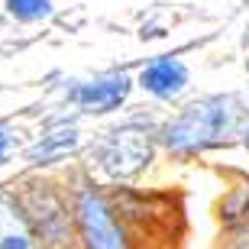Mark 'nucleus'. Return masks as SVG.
<instances>
[{
  "label": "nucleus",
  "instance_id": "1",
  "mask_svg": "<svg viewBox=\"0 0 249 249\" xmlns=\"http://www.w3.org/2000/svg\"><path fill=\"white\" fill-rule=\"evenodd\" d=\"M240 126V104L233 97H204L188 104L162 126V142L175 156H194L213 146H227Z\"/></svg>",
  "mask_w": 249,
  "mask_h": 249
},
{
  "label": "nucleus",
  "instance_id": "2",
  "mask_svg": "<svg viewBox=\"0 0 249 249\" xmlns=\"http://www.w3.org/2000/svg\"><path fill=\"white\" fill-rule=\"evenodd\" d=\"M13 197H17L19 211L26 213V220L42 249H81L78 223H74V207L58 194L55 185H49V181H26Z\"/></svg>",
  "mask_w": 249,
  "mask_h": 249
},
{
  "label": "nucleus",
  "instance_id": "3",
  "mask_svg": "<svg viewBox=\"0 0 249 249\" xmlns=\"http://www.w3.org/2000/svg\"><path fill=\"white\" fill-rule=\"evenodd\" d=\"M71 207L81 249H133V236H129L126 223L101 188L81 185L71 197Z\"/></svg>",
  "mask_w": 249,
  "mask_h": 249
},
{
  "label": "nucleus",
  "instance_id": "4",
  "mask_svg": "<svg viewBox=\"0 0 249 249\" xmlns=\"http://www.w3.org/2000/svg\"><path fill=\"white\" fill-rule=\"evenodd\" d=\"M156 142L142 126H120L104 133L91 146L94 165L101 168L110 181H129L152 162Z\"/></svg>",
  "mask_w": 249,
  "mask_h": 249
},
{
  "label": "nucleus",
  "instance_id": "5",
  "mask_svg": "<svg viewBox=\"0 0 249 249\" xmlns=\"http://www.w3.org/2000/svg\"><path fill=\"white\" fill-rule=\"evenodd\" d=\"M129 88L133 84H129L126 74H104V78H94V81L81 84L71 94V101L91 113H110L129 97Z\"/></svg>",
  "mask_w": 249,
  "mask_h": 249
},
{
  "label": "nucleus",
  "instance_id": "6",
  "mask_svg": "<svg viewBox=\"0 0 249 249\" xmlns=\"http://www.w3.org/2000/svg\"><path fill=\"white\" fill-rule=\"evenodd\" d=\"M78 142H81V133L74 123H55L29 146L26 159L29 165H52V162H62L68 152H74Z\"/></svg>",
  "mask_w": 249,
  "mask_h": 249
},
{
  "label": "nucleus",
  "instance_id": "7",
  "mask_svg": "<svg viewBox=\"0 0 249 249\" xmlns=\"http://www.w3.org/2000/svg\"><path fill=\"white\" fill-rule=\"evenodd\" d=\"M0 249H42L13 194H0Z\"/></svg>",
  "mask_w": 249,
  "mask_h": 249
},
{
  "label": "nucleus",
  "instance_id": "8",
  "mask_svg": "<svg viewBox=\"0 0 249 249\" xmlns=\"http://www.w3.org/2000/svg\"><path fill=\"white\" fill-rule=\"evenodd\" d=\"M139 84H142L149 94H156V97H175V94L185 91L188 68L178 62V58H156V62H149L146 68H142Z\"/></svg>",
  "mask_w": 249,
  "mask_h": 249
},
{
  "label": "nucleus",
  "instance_id": "9",
  "mask_svg": "<svg viewBox=\"0 0 249 249\" xmlns=\"http://www.w3.org/2000/svg\"><path fill=\"white\" fill-rule=\"evenodd\" d=\"M220 220L230 227V230H240L243 223L249 220V188H243V191L230 194L227 201H223L220 207Z\"/></svg>",
  "mask_w": 249,
  "mask_h": 249
},
{
  "label": "nucleus",
  "instance_id": "10",
  "mask_svg": "<svg viewBox=\"0 0 249 249\" xmlns=\"http://www.w3.org/2000/svg\"><path fill=\"white\" fill-rule=\"evenodd\" d=\"M7 10L19 23H36L52 13V0H7Z\"/></svg>",
  "mask_w": 249,
  "mask_h": 249
},
{
  "label": "nucleus",
  "instance_id": "11",
  "mask_svg": "<svg viewBox=\"0 0 249 249\" xmlns=\"http://www.w3.org/2000/svg\"><path fill=\"white\" fill-rule=\"evenodd\" d=\"M7 156H10V129L0 126V165L7 162Z\"/></svg>",
  "mask_w": 249,
  "mask_h": 249
},
{
  "label": "nucleus",
  "instance_id": "12",
  "mask_svg": "<svg viewBox=\"0 0 249 249\" xmlns=\"http://www.w3.org/2000/svg\"><path fill=\"white\" fill-rule=\"evenodd\" d=\"M243 142H246V149H249V126H246V133H243Z\"/></svg>",
  "mask_w": 249,
  "mask_h": 249
},
{
  "label": "nucleus",
  "instance_id": "13",
  "mask_svg": "<svg viewBox=\"0 0 249 249\" xmlns=\"http://www.w3.org/2000/svg\"><path fill=\"white\" fill-rule=\"evenodd\" d=\"M236 249H249V243H243V246H236Z\"/></svg>",
  "mask_w": 249,
  "mask_h": 249
}]
</instances>
